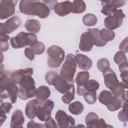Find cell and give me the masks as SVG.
<instances>
[{
  "instance_id": "6da1fadb",
  "label": "cell",
  "mask_w": 128,
  "mask_h": 128,
  "mask_svg": "<svg viewBox=\"0 0 128 128\" xmlns=\"http://www.w3.org/2000/svg\"><path fill=\"white\" fill-rule=\"evenodd\" d=\"M20 11L28 15H38L41 18H46L49 15L50 8L44 3L32 1V0H21Z\"/></svg>"
},
{
  "instance_id": "7a4b0ae2",
  "label": "cell",
  "mask_w": 128,
  "mask_h": 128,
  "mask_svg": "<svg viewBox=\"0 0 128 128\" xmlns=\"http://www.w3.org/2000/svg\"><path fill=\"white\" fill-rule=\"evenodd\" d=\"M75 69H76L75 56L72 54H69L65 58L64 64H63L62 69H61L60 74H59V77H61L67 83L73 84V76L75 74Z\"/></svg>"
},
{
  "instance_id": "3957f363",
  "label": "cell",
  "mask_w": 128,
  "mask_h": 128,
  "mask_svg": "<svg viewBox=\"0 0 128 128\" xmlns=\"http://www.w3.org/2000/svg\"><path fill=\"white\" fill-rule=\"evenodd\" d=\"M36 89H35V83L33 78L31 76L25 77L21 82H20V88L18 90V95L20 96L21 99L25 100L28 98H31L35 95Z\"/></svg>"
},
{
  "instance_id": "277c9868",
  "label": "cell",
  "mask_w": 128,
  "mask_h": 128,
  "mask_svg": "<svg viewBox=\"0 0 128 128\" xmlns=\"http://www.w3.org/2000/svg\"><path fill=\"white\" fill-rule=\"evenodd\" d=\"M35 41H37V37H36L35 33H31V32L30 33L21 32L17 36L11 38V40H10L11 45L15 49H18V48H21V47H24L27 45H31Z\"/></svg>"
},
{
  "instance_id": "5b68a950",
  "label": "cell",
  "mask_w": 128,
  "mask_h": 128,
  "mask_svg": "<svg viewBox=\"0 0 128 128\" xmlns=\"http://www.w3.org/2000/svg\"><path fill=\"white\" fill-rule=\"evenodd\" d=\"M48 66L55 68L58 67L64 60V51L58 46H51L48 51Z\"/></svg>"
},
{
  "instance_id": "8992f818",
  "label": "cell",
  "mask_w": 128,
  "mask_h": 128,
  "mask_svg": "<svg viewBox=\"0 0 128 128\" xmlns=\"http://www.w3.org/2000/svg\"><path fill=\"white\" fill-rule=\"evenodd\" d=\"M124 17H125V15H124L123 11L117 9L114 13L108 15L105 18V26H106V28L109 29V30H114V29L118 28L122 24V21H123Z\"/></svg>"
},
{
  "instance_id": "52a82bcc",
  "label": "cell",
  "mask_w": 128,
  "mask_h": 128,
  "mask_svg": "<svg viewBox=\"0 0 128 128\" xmlns=\"http://www.w3.org/2000/svg\"><path fill=\"white\" fill-rule=\"evenodd\" d=\"M52 108H53V102L51 100L46 99L44 101H40L37 107L36 115L41 121H47L50 118Z\"/></svg>"
},
{
  "instance_id": "ba28073f",
  "label": "cell",
  "mask_w": 128,
  "mask_h": 128,
  "mask_svg": "<svg viewBox=\"0 0 128 128\" xmlns=\"http://www.w3.org/2000/svg\"><path fill=\"white\" fill-rule=\"evenodd\" d=\"M15 4L8 0H2L0 2V19H5L14 14Z\"/></svg>"
},
{
  "instance_id": "9c48e42d",
  "label": "cell",
  "mask_w": 128,
  "mask_h": 128,
  "mask_svg": "<svg viewBox=\"0 0 128 128\" xmlns=\"http://www.w3.org/2000/svg\"><path fill=\"white\" fill-rule=\"evenodd\" d=\"M33 73V70L31 68H26V69H20L17 71H14L12 73H10V77L11 80L15 83V84H19L25 77L27 76H31Z\"/></svg>"
},
{
  "instance_id": "30bf717a",
  "label": "cell",
  "mask_w": 128,
  "mask_h": 128,
  "mask_svg": "<svg viewBox=\"0 0 128 128\" xmlns=\"http://www.w3.org/2000/svg\"><path fill=\"white\" fill-rule=\"evenodd\" d=\"M56 120L58 122V125L60 127H68V126H72L74 125V119L67 115L64 111L59 110L56 113Z\"/></svg>"
},
{
  "instance_id": "8fae6325",
  "label": "cell",
  "mask_w": 128,
  "mask_h": 128,
  "mask_svg": "<svg viewBox=\"0 0 128 128\" xmlns=\"http://www.w3.org/2000/svg\"><path fill=\"white\" fill-rule=\"evenodd\" d=\"M93 45H94V42H93V39H92V36H91L90 32L89 31L84 32L82 34V36H81L80 43H79L80 50H82V51H90Z\"/></svg>"
},
{
  "instance_id": "7c38bea8",
  "label": "cell",
  "mask_w": 128,
  "mask_h": 128,
  "mask_svg": "<svg viewBox=\"0 0 128 128\" xmlns=\"http://www.w3.org/2000/svg\"><path fill=\"white\" fill-rule=\"evenodd\" d=\"M103 76H104V80H105L106 86L111 90L119 83L118 80H117V76H116L115 72L110 68L103 72Z\"/></svg>"
},
{
  "instance_id": "4fadbf2b",
  "label": "cell",
  "mask_w": 128,
  "mask_h": 128,
  "mask_svg": "<svg viewBox=\"0 0 128 128\" xmlns=\"http://www.w3.org/2000/svg\"><path fill=\"white\" fill-rule=\"evenodd\" d=\"M54 10L55 12L60 15V16H65L67 14H69L72 11V3L69 1H64V2H60V3H56V5L54 6Z\"/></svg>"
},
{
  "instance_id": "5bb4252c",
  "label": "cell",
  "mask_w": 128,
  "mask_h": 128,
  "mask_svg": "<svg viewBox=\"0 0 128 128\" xmlns=\"http://www.w3.org/2000/svg\"><path fill=\"white\" fill-rule=\"evenodd\" d=\"M75 59H76V64H78V66L80 67V69L88 70L92 66L91 59H89L87 56H85L83 54H77L75 56Z\"/></svg>"
},
{
  "instance_id": "9a60e30c",
  "label": "cell",
  "mask_w": 128,
  "mask_h": 128,
  "mask_svg": "<svg viewBox=\"0 0 128 128\" xmlns=\"http://www.w3.org/2000/svg\"><path fill=\"white\" fill-rule=\"evenodd\" d=\"M39 100L35 99V100H30L27 105H26V110H25V114L27 115L28 118L30 119H34L36 116V112H37V107L39 104Z\"/></svg>"
},
{
  "instance_id": "2e32d148",
  "label": "cell",
  "mask_w": 128,
  "mask_h": 128,
  "mask_svg": "<svg viewBox=\"0 0 128 128\" xmlns=\"http://www.w3.org/2000/svg\"><path fill=\"white\" fill-rule=\"evenodd\" d=\"M86 124H87V126H90V127L104 126V125H106L105 122L102 119H99L98 116L95 113H89L86 116Z\"/></svg>"
},
{
  "instance_id": "e0dca14e",
  "label": "cell",
  "mask_w": 128,
  "mask_h": 128,
  "mask_svg": "<svg viewBox=\"0 0 128 128\" xmlns=\"http://www.w3.org/2000/svg\"><path fill=\"white\" fill-rule=\"evenodd\" d=\"M53 85L55 86V88H56L59 92H61V93H65L66 91L69 90V88H70L73 84H69V83H67L66 81H64V80H63L61 77H59V75H58V77L55 79Z\"/></svg>"
},
{
  "instance_id": "ac0fdd59",
  "label": "cell",
  "mask_w": 128,
  "mask_h": 128,
  "mask_svg": "<svg viewBox=\"0 0 128 128\" xmlns=\"http://www.w3.org/2000/svg\"><path fill=\"white\" fill-rule=\"evenodd\" d=\"M20 24H21V20H20V18L17 17V16H14V17L10 18L6 23H4L8 34L11 33L12 31H14L16 28H18V27L20 26Z\"/></svg>"
},
{
  "instance_id": "d6986e66",
  "label": "cell",
  "mask_w": 128,
  "mask_h": 128,
  "mask_svg": "<svg viewBox=\"0 0 128 128\" xmlns=\"http://www.w3.org/2000/svg\"><path fill=\"white\" fill-rule=\"evenodd\" d=\"M24 121V115L21 110H16L12 115V121H11V127H20L22 126Z\"/></svg>"
},
{
  "instance_id": "ffe728a7",
  "label": "cell",
  "mask_w": 128,
  "mask_h": 128,
  "mask_svg": "<svg viewBox=\"0 0 128 128\" xmlns=\"http://www.w3.org/2000/svg\"><path fill=\"white\" fill-rule=\"evenodd\" d=\"M91 36H92V39H93V42L96 46H104L106 44V42L103 40V38L101 37V34H100V30L98 29H91L89 30Z\"/></svg>"
},
{
  "instance_id": "44dd1931",
  "label": "cell",
  "mask_w": 128,
  "mask_h": 128,
  "mask_svg": "<svg viewBox=\"0 0 128 128\" xmlns=\"http://www.w3.org/2000/svg\"><path fill=\"white\" fill-rule=\"evenodd\" d=\"M49 95H50V90H49V88L46 87V86H41V87H39V88L36 90V92H35V96L37 97V100H39V101H44V100H46V99L49 97Z\"/></svg>"
},
{
  "instance_id": "7402d4cb",
  "label": "cell",
  "mask_w": 128,
  "mask_h": 128,
  "mask_svg": "<svg viewBox=\"0 0 128 128\" xmlns=\"http://www.w3.org/2000/svg\"><path fill=\"white\" fill-rule=\"evenodd\" d=\"M25 28L27 31L31 32V33H37L40 30V24L37 20H28L25 23Z\"/></svg>"
},
{
  "instance_id": "603a6c76",
  "label": "cell",
  "mask_w": 128,
  "mask_h": 128,
  "mask_svg": "<svg viewBox=\"0 0 128 128\" xmlns=\"http://www.w3.org/2000/svg\"><path fill=\"white\" fill-rule=\"evenodd\" d=\"M86 9V5L83 0H74L72 3V11L73 13H82Z\"/></svg>"
},
{
  "instance_id": "cb8c5ba5",
  "label": "cell",
  "mask_w": 128,
  "mask_h": 128,
  "mask_svg": "<svg viewBox=\"0 0 128 128\" xmlns=\"http://www.w3.org/2000/svg\"><path fill=\"white\" fill-rule=\"evenodd\" d=\"M113 96H114V94H112L110 91L104 90V91H102V92L100 93V95H99V101H100L102 104L107 105V104L111 101V99L113 98Z\"/></svg>"
},
{
  "instance_id": "d4e9b609",
  "label": "cell",
  "mask_w": 128,
  "mask_h": 128,
  "mask_svg": "<svg viewBox=\"0 0 128 128\" xmlns=\"http://www.w3.org/2000/svg\"><path fill=\"white\" fill-rule=\"evenodd\" d=\"M83 110H84V106L81 102L76 101V102L69 105V111L72 114H80V113L83 112Z\"/></svg>"
},
{
  "instance_id": "484cf974",
  "label": "cell",
  "mask_w": 128,
  "mask_h": 128,
  "mask_svg": "<svg viewBox=\"0 0 128 128\" xmlns=\"http://www.w3.org/2000/svg\"><path fill=\"white\" fill-rule=\"evenodd\" d=\"M74 92H75L74 86L72 85V86L69 88V90L64 93V95H63V97H62V101H63L64 103L69 104V103L74 99Z\"/></svg>"
},
{
  "instance_id": "4316f807",
  "label": "cell",
  "mask_w": 128,
  "mask_h": 128,
  "mask_svg": "<svg viewBox=\"0 0 128 128\" xmlns=\"http://www.w3.org/2000/svg\"><path fill=\"white\" fill-rule=\"evenodd\" d=\"M100 34H101V37L103 38V40L105 42L111 41L115 37L114 32L112 30H109V29H102V30H100Z\"/></svg>"
},
{
  "instance_id": "83f0119b",
  "label": "cell",
  "mask_w": 128,
  "mask_h": 128,
  "mask_svg": "<svg viewBox=\"0 0 128 128\" xmlns=\"http://www.w3.org/2000/svg\"><path fill=\"white\" fill-rule=\"evenodd\" d=\"M30 48L33 50V52L35 54H42L45 50V46L43 43L41 42H38V41H35L34 43H32L30 45Z\"/></svg>"
},
{
  "instance_id": "f1b7e54d",
  "label": "cell",
  "mask_w": 128,
  "mask_h": 128,
  "mask_svg": "<svg viewBox=\"0 0 128 128\" xmlns=\"http://www.w3.org/2000/svg\"><path fill=\"white\" fill-rule=\"evenodd\" d=\"M89 80V73L86 71L80 72L76 77V83L77 85H83Z\"/></svg>"
},
{
  "instance_id": "f546056e",
  "label": "cell",
  "mask_w": 128,
  "mask_h": 128,
  "mask_svg": "<svg viewBox=\"0 0 128 128\" xmlns=\"http://www.w3.org/2000/svg\"><path fill=\"white\" fill-rule=\"evenodd\" d=\"M96 22H97V18L93 14H86L83 17V23L86 26H93L96 24Z\"/></svg>"
},
{
  "instance_id": "4dcf8cb0",
  "label": "cell",
  "mask_w": 128,
  "mask_h": 128,
  "mask_svg": "<svg viewBox=\"0 0 128 128\" xmlns=\"http://www.w3.org/2000/svg\"><path fill=\"white\" fill-rule=\"evenodd\" d=\"M114 61H115L117 64H119V65H122V64H124V63H127V58H126V56H125V53L122 52V51L117 52V53L115 54V56H114Z\"/></svg>"
},
{
  "instance_id": "1f68e13d",
  "label": "cell",
  "mask_w": 128,
  "mask_h": 128,
  "mask_svg": "<svg viewBox=\"0 0 128 128\" xmlns=\"http://www.w3.org/2000/svg\"><path fill=\"white\" fill-rule=\"evenodd\" d=\"M84 99L89 104H93L96 101V91H86L84 93Z\"/></svg>"
},
{
  "instance_id": "d6a6232c",
  "label": "cell",
  "mask_w": 128,
  "mask_h": 128,
  "mask_svg": "<svg viewBox=\"0 0 128 128\" xmlns=\"http://www.w3.org/2000/svg\"><path fill=\"white\" fill-rule=\"evenodd\" d=\"M85 88L87 91H97L99 88V83L96 80H88L85 83Z\"/></svg>"
},
{
  "instance_id": "836d02e7",
  "label": "cell",
  "mask_w": 128,
  "mask_h": 128,
  "mask_svg": "<svg viewBox=\"0 0 128 128\" xmlns=\"http://www.w3.org/2000/svg\"><path fill=\"white\" fill-rule=\"evenodd\" d=\"M97 67L99 70H101L102 72H104L105 70L109 69L110 68V64H109V61L105 58H102L100 59L98 62H97Z\"/></svg>"
},
{
  "instance_id": "e575fe53",
  "label": "cell",
  "mask_w": 128,
  "mask_h": 128,
  "mask_svg": "<svg viewBox=\"0 0 128 128\" xmlns=\"http://www.w3.org/2000/svg\"><path fill=\"white\" fill-rule=\"evenodd\" d=\"M8 40H9V37L8 36H2V37H0V51L1 52H4V51H7L8 50V47H9Z\"/></svg>"
},
{
  "instance_id": "d590c367",
  "label": "cell",
  "mask_w": 128,
  "mask_h": 128,
  "mask_svg": "<svg viewBox=\"0 0 128 128\" xmlns=\"http://www.w3.org/2000/svg\"><path fill=\"white\" fill-rule=\"evenodd\" d=\"M57 77H58V74H57L56 72L51 71V72H48V73L46 74L45 79H46V82H47L48 84L53 85V83H54V81H55V79H56Z\"/></svg>"
},
{
  "instance_id": "8d00e7d4",
  "label": "cell",
  "mask_w": 128,
  "mask_h": 128,
  "mask_svg": "<svg viewBox=\"0 0 128 128\" xmlns=\"http://www.w3.org/2000/svg\"><path fill=\"white\" fill-rule=\"evenodd\" d=\"M125 103H126V102H124V103H123L124 109H123L122 111H120V112H119V114H118V117H119V119H120L121 121H123V122H125V121L127 120V114H126V108H125Z\"/></svg>"
},
{
  "instance_id": "74e56055",
  "label": "cell",
  "mask_w": 128,
  "mask_h": 128,
  "mask_svg": "<svg viewBox=\"0 0 128 128\" xmlns=\"http://www.w3.org/2000/svg\"><path fill=\"white\" fill-rule=\"evenodd\" d=\"M120 51H122L124 53H126L128 51V39L127 38H125L122 41V43L120 44Z\"/></svg>"
},
{
  "instance_id": "f35d334b",
  "label": "cell",
  "mask_w": 128,
  "mask_h": 128,
  "mask_svg": "<svg viewBox=\"0 0 128 128\" xmlns=\"http://www.w3.org/2000/svg\"><path fill=\"white\" fill-rule=\"evenodd\" d=\"M11 108H12V104H11V103H2V104L0 105V109H1L2 111H4L5 113L9 112V111L11 110Z\"/></svg>"
},
{
  "instance_id": "ab89813d",
  "label": "cell",
  "mask_w": 128,
  "mask_h": 128,
  "mask_svg": "<svg viewBox=\"0 0 128 128\" xmlns=\"http://www.w3.org/2000/svg\"><path fill=\"white\" fill-rule=\"evenodd\" d=\"M25 55H26V57H27L29 60H33L35 53H34L33 50L29 47V48H26V49H25Z\"/></svg>"
},
{
  "instance_id": "60d3db41",
  "label": "cell",
  "mask_w": 128,
  "mask_h": 128,
  "mask_svg": "<svg viewBox=\"0 0 128 128\" xmlns=\"http://www.w3.org/2000/svg\"><path fill=\"white\" fill-rule=\"evenodd\" d=\"M2 36H8V32L6 30L4 23H0V37Z\"/></svg>"
},
{
  "instance_id": "b9f144b4",
  "label": "cell",
  "mask_w": 128,
  "mask_h": 128,
  "mask_svg": "<svg viewBox=\"0 0 128 128\" xmlns=\"http://www.w3.org/2000/svg\"><path fill=\"white\" fill-rule=\"evenodd\" d=\"M6 119V115H5V112L2 111L0 109V125H2V123L4 122V120Z\"/></svg>"
},
{
  "instance_id": "7bdbcfd3",
  "label": "cell",
  "mask_w": 128,
  "mask_h": 128,
  "mask_svg": "<svg viewBox=\"0 0 128 128\" xmlns=\"http://www.w3.org/2000/svg\"><path fill=\"white\" fill-rule=\"evenodd\" d=\"M48 121H49V123L47 122V123H46L44 126H47V127H49V126H56V123H55V122H54L52 119H50V118H49V119H48Z\"/></svg>"
},
{
  "instance_id": "ee69618b",
  "label": "cell",
  "mask_w": 128,
  "mask_h": 128,
  "mask_svg": "<svg viewBox=\"0 0 128 128\" xmlns=\"http://www.w3.org/2000/svg\"><path fill=\"white\" fill-rule=\"evenodd\" d=\"M3 60H4V56H3L2 52L0 51V64H2V63H3Z\"/></svg>"
},
{
  "instance_id": "f6af8a7d",
  "label": "cell",
  "mask_w": 128,
  "mask_h": 128,
  "mask_svg": "<svg viewBox=\"0 0 128 128\" xmlns=\"http://www.w3.org/2000/svg\"><path fill=\"white\" fill-rule=\"evenodd\" d=\"M32 1H38V0H32ZM43 1H45V2H47V1H49V0H43Z\"/></svg>"
},
{
  "instance_id": "bcb514c9",
  "label": "cell",
  "mask_w": 128,
  "mask_h": 128,
  "mask_svg": "<svg viewBox=\"0 0 128 128\" xmlns=\"http://www.w3.org/2000/svg\"><path fill=\"white\" fill-rule=\"evenodd\" d=\"M100 1H101V0H100Z\"/></svg>"
}]
</instances>
